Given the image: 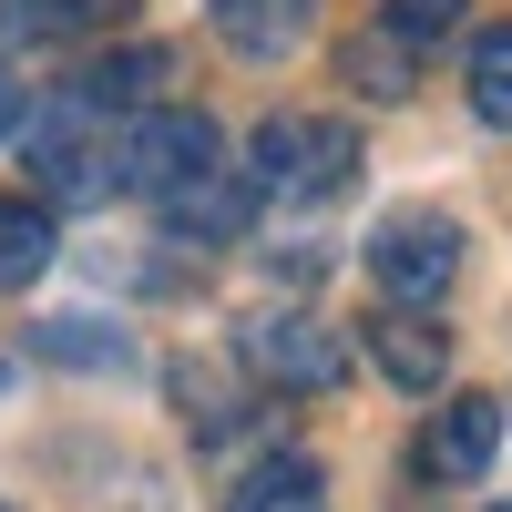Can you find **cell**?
<instances>
[{
	"label": "cell",
	"instance_id": "1",
	"mask_svg": "<svg viewBox=\"0 0 512 512\" xmlns=\"http://www.w3.org/2000/svg\"><path fill=\"white\" fill-rule=\"evenodd\" d=\"M349 175H359V134L328 123V113H267L256 144H246V185L277 195V205H318V195H338Z\"/></svg>",
	"mask_w": 512,
	"mask_h": 512
},
{
	"label": "cell",
	"instance_id": "2",
	"mask_svg": "<svg viewBox=\"0 0 512 512\" xmlns=\"http://www.w3.org/2000/svg\"><path fill=\"white\" fill-rule=\"evenodd\" d=\"M103 103H82V93H62L52 113L31 123V164H41V195L52 205H103L113 185H123V144L103 134Z\"/></svg>",
	"mask_w": 512,
	"mask_h": 512
},
{
	"label": "cell",
	"instance_id": "3",
	"mask_svg": "<svg viewBox=\"0 0 512 512\" xmlns=\"http://www.w3.org/2000/svg\"><path fill=\"white\" fill-rule=\"evenodd\" d=\"M369 277H379V297H390V308H431V297L461 277V226L431 216V205L379 216V236H369Z\"/></svg>",
	"mask_w": 512,
	"mask_h": 512
},
{
	"label": "cell",
	"instance_id": "4",
	"mask_svg": "<svg viewBox=\"0 0 512 512\" xmlns=\"http://www.w3.org/2000/svg\"><path fill=\"white\" fill-rule=\"evenodd\" d=\"M246 369H256V379H277V390H338V379H349V338H338L328 318L277 308V318H256V328H246Z\"/></svg>",
	"mask_w": 512,
	"mask_h": 512
},
{
	"label": "cell",
	"instance_id": "5",
	"mask_svg": "<svg viewBox=\"0 0 512 512\" xmlns=\"http://www.w3.org/2000/svg\"><path fill=\"white\" fill-rule=\"evenodd\" d=\"M226 154V134H216V123H205V113H144L134 123V134H123V185H134V195H175L185 175H205V164H216Z\"/></svg>",
	"mask_w": 512,
	"mask_h": 512
},
{
	"label": "cell",
	"instance_id": "6",
	"mask_svg": "<svg viewBox=\"0 0 512 512\" xmlns=\"http://www.w3.org/2000/svg\"><path fill=\"white\" fill-rule=\"evenodd\" d=\"M492 451H502V400L461 390L451 410H431V431H420V472L431 482H482Z\"/></svg>",
	"mask_w": 512,
	"mask_h": 512
},
{
	"label": "cell",
	"instance_id": "7",
	"mask_svg": "<svg viewBox=\"0 0 512 512\" xmlns=\"http://www.w3.org/2000/svg\"><path fill=\"white\" fill-rule=\"evenodd\" d=\"M359 338H369L379 379H400V390H441L451 379V328H431V308H379Z\"/></svg>",
	"mask_w": 512,
	"mask_h": 512
},
{
	"label": "cell",
	"instance_id": "8",
	"mask_svg": "<svg viewBox=\"0 0 512 512\" xmlns=\"http://www.w3.org/2000/svg\"><path fill=\"white\" fill-rule=\"evenodd\" d=\"M154 205H164V226H175V236L226 246V236H246V216H256V185L226 175V164H205V175H185L175 195H154Z\"/></svg>",
	"mask_w": 512,
	"mask_h": 512
},
{
	"label": "cell",
	"instance_id": "9",
	"mask_svg": "<svg viewBox=\"0 0 512 512\" xmlns=\"http://www.w3.org/2000/svg\"><path fill=\"white\" fill-rule=\"evenodd\" d=\"M205 11H216V31L236 41L246 62H277V52H297V41H308L318 0H205Z\"/></svg>",
	"mask_w": 512,
	"mask_h": 512
},
{
	"label": "cell",
	"instance_id": "10",
	"mask_svg": "<svg viewBox=\"0 0 512 512\" xmlns=\"http://www.w3.org/2000/svg\"><path fill=\"white\" fill-rule=\"evenodd\" d=\"M226 512H328V482H318L308 451H277V461H256V472L236 482Z\"/></svg>",
	"mask_w": 512,
	"mask_h": 512
},
{
	"label": "cell",
	"instance_id": "11",
	"mask_svg": "<svg viewBox=\"0 0 512 512\" xmlns=\"http://www.w3.org/2000/svg\"><path fill=\"white\" fill-rule=\"evenodd\" d=\"M154 82H175V62H164L154 41H144V52H113V62H93V72L72 82V93H82V103H103V113H144V103H154Z\"/></svg>",
	"mask_w": 512,
	"mask_h": 512
},
{
	"label": "cell",
	"instance_id": "12",
	"mask_svg": "<svg viewBox=\"0 0 512 512\" xmlns=\"http://www.w3.org/2000/svg\"><path fill=\"white\" fill-rule=\"evenodd\" d=\"M41 267H52V205L0 195V287H31Z\"/></svg>",
	"mask_w": 512,
	"mask_h": 512
},
{
	"label": "cell",
	"instance_id": "13",
	"mask_svg": "<svg viewBox=\"0 0 512 512\" xmlns=\"http://www.w3.org/2000/svg\"><path fill=\"white\" fill-rule=\"evenodd\" d=\"M472 113L492 123V134H512V21H492L472 41Z\"/></svg>",
	"mask_w": 512,
	"mask_h": 512
},
{
	"label": "cell",
	"instance_id": "14",
	"mask_svg": "<svg viewBox=\"0 0 512 512\" xmlns=\"http://www.w3.org/2000/svg\"><path fill=\"white\" fill-rule=\"evenodd\" d=\"M103 11H123V0H0V31H11V41H72L82 21H103Z\"/></svg>",
	"mask_w": 512,
	"mask_h": 512
},
{
	"label": "cell",
	"instance_id": "15",
	"mask_svg": "<svg viewBox=\"0 0 512 512\" xmlns=\"http://www.w3.org/2000/svg\"><path fill=\"white\" fill-rule=\"evenodd\" d=\"M410 62H420V52H410L400 31H369V41H349V82H359L369 103H400V93H410Z\"/></svg>",
	"mask_w": 512,
	"mask_h": 512
},
{
	"label": "cell",
	"instance_id": "16",
	"mask_svg": "<svg viewBox=\"0 0 512 512\" xmlns=\"http://www.w3.org/2000/svg\"><path fill=\"white\" fill-rule=\"evenodd\" d=\"M451 21H461V0H390V21H379V31H400L410 52H431Z\"/></svg>",
	"mask_w": 512,
	"mask_h": 512
},
{
	"label": "cell",
	"instance_id": "17",
	"mask_svg": "<svg viewBox=\"0 0 512 512\" xmlns=\"http://www.w3.org/2000/svg\"><path fill=\"white\" fill-rule=\"evenodd\" d=\"M21 123V82H11V62H0V134Z\"/></svg>",
	"mask_w": 512,
	"mask_h": 512
}]
</instances>
